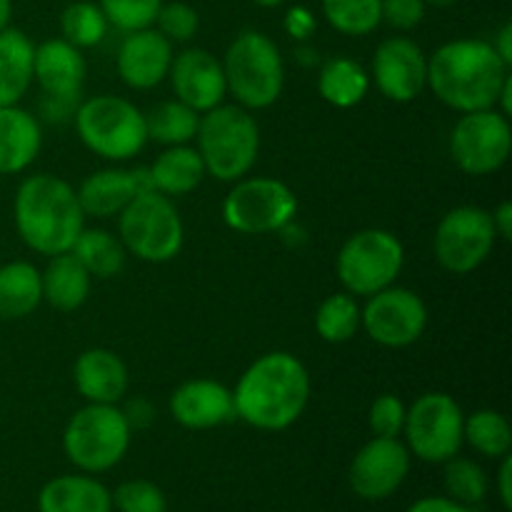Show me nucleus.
<instances>
[{
    "label": "nucleus",
    "mask_w": 512,
    "mask_h": 512,
    "mask_svg": "<svg viewBox=\"0 0 512 512\" xmlns=\"http://www.w3.org/2000/svg\"><path fill=\"white\" fill-rule=\"evenodd\" d=\"M298 213V198L278 178H240L223 200V220L240 235H265L288 228Z\"/></svg>",
    "instance_id": "10"
},
{
    "label": "nucleus",
    "mask_w": 512,
    "mask_h": 512,
    "mask_svg": "<svg viewBox=\"0 0 512 512\" xmlns=\"http://www.w3.org/2000/svg\"><path fill=\"white\" fill-rule=\"evenodd\" d=\"M315 330L325 343L340 345L353 340L360 330V305L355 295H328L315 313Z\"/></svg>",
    "instance_id": "33"
},
{
    "label": "nucleus",
    "mask_w": 512,
    "mask_h": 512,
    "mask_svg": "<svg viewBox=\"0 0 512 512\" xmlns=\"http://www.w3.org/2000/svg\"><path fill=\"white\" fill-rule=\"evenodd\" d=\"M73 383L88 403L118 405L128 395L130 373L118 353L108 348H90L75 360Z\"/></svg>",
    "instance_id": "22"
},
{
    "label": "nucleus",
    "mask_w": 512,
    "mask_h": 512,
    "mask_svg": "<svg viewBox=\"0 0 512 512\" xmlns=\"http://www.w3.org/2000/svg\"><path fill=\"white\" fill-rule=\"evenodd\" d=\"M443 465V485L450 500H455V503L460 505H468V508L483 503L485 495H488L490 483L488 475H485V470L480 468L478 463L455 455V458H450L448 463Z\"/></svg>",
    "instance_id": "36"
},
{
    "label": "nucleus",
    "mask_w": 512,
    "mask_h": 512,
    "mask_svg": "<svg viewBox=\"0 0 512 512\" xmlns=\"http://www.w3.org/2000/svg\"><path fill=\"white\" fill-rule=\"evenodd\" d=\"M10 15H13V0H0V30L10 25Z\"/></svg>",
    "instance_id": "48"
},
{
    "label": "nucleus",
    "mask_w": 512,
    "mask_h": 512,
    "mask_svg": "<svg viewBox=\"0 0 512 512\" xmlns=\"http://www.w3.org/2000/svg\"><path fill=\"white\" fill-rule=\"evenodd\" d=\"M35 45L23 30H0V108L18 105L33 85Z\"/></svg>",
    "instance_id": "25"
},
{
    "label": "nucleus",
    "mask_w": 512,
    "mask_h": 512,
    "mask_svg": "<svg viewBox=\"0 0 512 512\" xmlns=\"http://www.w3.org/2000/svg\"><path fill=\"white\" fill-rule=\"evenodd\" d=\"M150 188L153 185H150L148 168H105L98 173H90L75 193H78V203L85 218L108 220L118 218L135 195Z\"/></svg>",
    "instance_id": "21"
},
{
    "label": "nucleus",
    "mask_w": 512,
    "mask_h": 512,
    "mask_svg": "<svg viewBox=\"0 0 512 512\" xmlns=\"http://www.w3.org/2000/svg\"><path fill=\"white\" fill-rule=\"evenodd\" d=\"M490 218H493V228H495V235H498L500 240H512V203L510 200H503V203L498 205V208L490 213Z\"/></svg>",
    "instance_id": "45"
},
{
    "label": "nucleus",
    "mask_w": 512,
    "mask_h": 512,
    "mask_svg": "<svg viewBox=\"0 0 512 512\" xmlns=\"http://www.w3.org/2000/svg\"><path fill=\"white\" fill-rule=\"evenodd\" d=\"M43 148V130L35 115L18 105L0 108V175H18L33 165Z\"/></svg>",
    "instance_id": "23"
},
{
    "label": "nucleus",
    "mask_w": 512,
    "mask_h": 512,
    "mask_svg": "<svg viewBox=\"0 0 512 512\" xmlns=\"http://www.w3.org/2000/svg\"><path fill=\"white\" fill-rule=\"evenodd\" d=\"M195 150L205 173L220 183H235L253 170L260 153V128L243 105H225L200 115Z\"/></svg>",
    "instance_id": "4"
},
{
    "label": "nucleus",
    "mask_w": 512,
    "mask_h": 512,
    "mask_svg": "<svg viewBox=\"0 0 512 512\" xmlns=\"http://www.w3.org/2000/svg\"><path fill=\"white\" fill-rule=\"evenodd\" d=\"M410 463L413 455L400 438L368 440L350 463V490L363 500L390 498L408 478Z\"/></svg>",
    "instance_id": "15"
},
{
    "label": "nucleus",
    "mask_w": 512,
    "mask_h": 512,
    "mask_svg": "<svg viewBox=\"0 0 512 512\" xmlns=\"http://www.w3.org/2000/svg\"><path fill=\"white\" fill-rule=\"evenodd\" d=\"M108 18L100 10L98 3H90V0H75V3L65 5V10L60 13V33L63 40H68L75 48H95L105 40L108 35Z\"/></svg>",
    "instance_id": "34"
},
{
    "label": "nucleus",
    "mask_w": 512,
    "mask_h": 512,
    "mask_svg": "<svg viewBox=\"0 0 512 512\" xmlns=\"http://www.w3.org/2000/svg\"><path fill=\"white\" fill-rule=\"evenodd\" d=\"M43 303L40 270L25 260L0 265V320H23Z\"/></svg>",
    "instance_id": "28"
},
{
    "label": "nucleus",
    "mask_w": 512,
    "mask_h": 512,
    "mask_svg": "<svg viewBox=\"0 0 512 512\" xmlns=\"http://www.w3.org/2000/svg\"><path fill=\"white\" fill-rule=\"evenodd\" d=\"M175 423L188 430H213L235 420L233 390L210 378H195L178 385L170 395Z\"/></svg>",
    "instance_id": "20"
},
{
    "label": "nucleus",
    "mask_w": 512,
    "mask_h": 512,
    "mask_svg": "<svg viewBox=\"0 0 512 512\" xmlns=\"http://www.w3.org/2000/svg\"><path fill=\"white\" fill-rule=\"evenodd\" d=\"M510 150V118L495 108L463 113L450 133V158L463 173L475 178L498 173L508 163Z\"/></svg>",
    "instance_id": "13"
},
{
    "label": "nucleus",
    "mask_w": 512,
    "mask_h": 512,
    "mask_svg": "<svg viewBox=\"0 0 512 512\" xmlns=\"http://www.w3.org/2000/svg\"><path fill=\"white\" fill-rule=\"evenodd\" d=\"M75 133L90 153L105 160H130L148 145L145 113L120 95H93L80 100L73 115Z\"/></svg>",
    "instance_id": "6"
},
{
    "label": "nucleus",
    "mask_w": 512,
    "mask_h": 512,
    "mask_svg": "<svg viewBox=\"0 0 512 512\" xmlns=\"http://www.w3.org/2000/svg\"><path fill=\"white\" fill-rule=\"evenodd\" d=\"M360 328L383 348H408L423 338L428 308L418 293L390 285L370 295L365 308H360Z\"/></svg>",
    "instance_id": "14"
},
{
    "label": "nucleus",
    "mask_w": 512,
    "mask_h": 512,
    "mask_svg": "<svg viewBox=\"0 0 512 512\" xmlns=\"http://www.w3.org/2000/svg\"><path fill=\"white\" fill-rule=\"evenodd\" d=\"M150 185L168 198L188 195L203 183L205 165L193 145H168L148 168Z\"/></svg>",
    "instance_id": "27"
},
{
    "label": "nucleus",
    "mask_w": 512,
    "mask_h": 512,
    "mask_svg": "<svg viewBox=\"0 0 512 512\" xmlns=\"http://www.w3.org/2000/svg\"><path fill=\"white\" fill-rule=\"evenodd\" d=\"M405 265V248L390 230L368 228L350 235L335 260L340 285L350 295H370L390 288Z\"/></svg>",
    "instance_id": "9"
},
{
    "label": "nucleus",
    "mask_w": 512,
    "mask_h": 512,
    "mask_svg": "<svg viewBox=\"0 0 512 512\" xmlns=\"http://www.w3.org/2000/svg\"><path fill=\"white\" fill-rule=\"evenodd\" d=\"M405 410L408 408L398 395H378L368 413V425L375 438H400L405 428Z\"/></svg>",
    "instance_id": "40"
},
{
    "label": "nucleus",
    "mask_w": 512,
    "mask_h": 512,
    "mask_svg": "<svg viewBox=\"0 0 512 512\" xmlns=\"http://www.w3.org/2000/svg\"><path fill=\"white\" fill-rule=\"evenodd\" d=\"M118 235L130 255L143 263H170L185 243V228L173 198L158 190L135 195L118 215Z\"/></svg>",
    "instance_id": "8"
},
{
    "label": "nucleus",
    "mask_w": 512,
    "mask_h": 512,
    "mask_svg": "<svg viewBox=\"0 0 512 512\" xmlns=\"http://www.w3.org/2000/svg\"><path fill=\"white\" fill-rule=\"evenodd\" d=\"M168 78L175 100L200 115L218 108L228 95L223 63L205 48H185L183 53L173 55Z\"/></svg>",
    "instance_id": "17"
},
{
    "label": "nucleus",
    "mask_w": 512,
    "mask_h": 512,
    "mask_svg": "<svg viewBox=\"0 0 512 512\" xmlns=\"http://www.w3.org/2000/svg\"><path fill=\"white\" fill-rule=\"evenodd\" d=\"M173 55V43L150 25V28L125 33L115 55V68L128 88L153 90L168 78Z\"/></svg>",
    "instance_id": "18"
},
{
    "label": "nucleus",
    "mask_w": 512,
    "mask_h": 512,
    "mask_svg": "<svg viewBox=\"0 0 512 512\" xmlns=\"http://www.w3.org/2000/svg\"><path fill=\"white\" fill-rule=\"evenodd\" d=\"M495 488H498V498L505 510H512V455L500 458L498 475H495Z\"/></svg>",
    "instance_id": "44"
},
{
    "label": "nucleus",
    "mask_w": 512,
    "mask_h": 512,
    "mask_svg": "<svg viewBox=\"0 0 512 512\" xmlns=\"http://www.w3.org/2000/svg\"><path fill=\"white\" fill-rule=\"evenodd\" d=\"M370 90V73L353 58H330L318 75V93L335 108H355Z\"/></svg>",
    "instance_id": "29"
},
{
    "label": "nucleus",
    "mask_w": 512,
    "mask_h": 512,
    "mask_svg": "<svg viewBox=\"0 0 512 512\" xmlns=\"http://www.w3.org/2000/svg\"><path fill=\"white\" fill-rule=\"evenodd\" d=\"M253 3L258 5V8H278V5L288 3V0H253Z\"/></svg>",
    "instance_id": "49"
},
{
    "label": "nucleus",
    "mask_w": 512,
    "mask_h": 512,
    "mask_svg": "<svg viewBox=\"0 0 512 512\" xmlns=\"http://www.w3.org/2000/svg\"><path fill=\"white\" fill-rule=\"evenodd\" d=\"M125 413V418H128V423H130V428H148L150 423H153V418H155V413H153V408H150L148 403H145V400H133V403L128 405V408L123 410Z\"/></svg>",
    "instance_id": "46"
},
{
    "label": "nucleus",
    "mask_w": 512,
    "mask_h": 512,
    "mask_svg": "<svg viewBox=\"0 0 512 512\" xmlns=\"http://www.w3.org/2000/svg\"><path fill=\"white\" fill-rule=\"evenodd\" d=\"M405 512H473V508L455 503L448 495H428V498L415 500Z\"/></svg>",
    "instance_id": "43"
},
{
    "label": "nucleus",
    "mask_w": 512,
    "mask_h": 512,
    "mask_svg": "<svg viewBox=\"0 0 512 512\" xmlns=\"http://www.w3.org/2000/svg\"><path fill=\"white\" fill-rule=\"evenodd\" d=\"M235 418L265 433L298 423L310 403V373L293 353L260 355L245 368L233 390Z\"/></svg>",
    "instance_id": "1"
},
{
    "label": "nucleus",
    "mask_w": 512,
    "mask_h": 512,
    "mask_svg": "<svg viewBox=\"0 0 512 512\" xmlns=\"http://www.w3.org/2000/svg\"><path fill=\"white\" fill-rule=\"evenodd\" d=\"M40 283H43V303L60 313H73L88 300L93 278L73 253H60L50 258L48 268L40 273Z\"/></svg>",
    "instance_id": "26"
},
{
    "label": "nucleus",
    "mask_w": 512,
    "mask_h": 512,
    "mask_svg": "<svg viewBox=\"0 0 512 512\" xmlns=\"http://www.w3.org/2000/svg\"><path fill=\"white\" fill-rule=\"evenodd\" d=\"M200 113L180 100H163L145 113L148 140L160 145H188L198 133Z\"/></svg>",
    "instance_id": "31"
},
{
    "label": "nucleus",
    "mask_w": 512,
    "mask_h": 512,
    "mask_svg": "<svg viewBox=\"0 0 512 512\" xmlns=\"http://www.w3.org/2000/svg\"><path fill=\"white\" fill-rule=\"evenodd\" d=\"M493 48L505 60V65H512V23H505L498 30V35L493 40Z\"/></svg>",
    "instance_id": "47"
},
{
    "label": "nucleus",
    "mask_w": 512,
    "mask_h": 512,
    "mask_svg": "<svg viewBox=\"0 0 512 512\" xmlns=\"http://www.w3.org/2000/svg\"><path fill=\"white\" fill-rule=\"evenodd\" d=\"M70 253L88 270L90 278L100 280L123 273L125 260H128V250L120 243V238H115L113 233L103 228H83Z\"/></svg>",
    "instance_id": "30"
},
{
    "label": "nucleus",
    "mask_w": 512,
    "mask_h": 512,
    "mask_svg": "<svg viewBox=\"0 0 512 512\" xmlns=\"http://www.w3.org/2000/svg\"><path fill=\"white\" fill-rule=\"evenodd\" d=\"M370 83L393 103H413L428 88V55L413 38L390 35L375 48Z\"/></svg>",
    "instance_id": "16"
},
{
    "label": "nucleus",
    "mask_w": 512,
    "mask_h": 512,
    "mask_svg": "<svg viewBox=\"0 0 512 512\" xmlns=\"http://www.w3.org/2000/svg\"><path fill=\"white\" fill-rule=\"evenodd\" d=\"M133 428L118 405L88 403L63 430V453L80 473L113 470L128 455Z\"/></svg>",
    "instance_id": "7"
},
{
    "label": "nucleus",
    "mask_w": 512,
    "mask_h": 512,
    "mask_svg": "<svg viewBox=\"0 0 512 512\" xmlns=\"http://www.w3.org/2000/svg\"><path fill=\"white\" fill-rule=\"evenodd\" d=\"M153 25L170 43H188L198 33L200 15L193 5L183 3V0H173V3L160 5Z\"/></svg>",
    "instance_id": "39"
},
{
    "label": "nucleus",
    "mask_w": 512,
    "mask_h": 512,
    "mask_svg": "<svg viewBox=\"0 0 512 512\" xmlns=\"http://www.w3.org/2000/svg\"><path fill=\"white\" fill-rule=\"evenodd\" d=\"M225 85L245 110H265L283 95L285 63L280 48L260 30H243L225 50Z\"/></svg>",
    "instance_id": "5"
},
{
    "label": "nucleus",
    "mask_w": 512,
    "mask_h": 512,
    "mask_svg": "<svg viewBox=\"0 0 512 512\" xmlns=\"http://www.w3.org/2000/svg\"><path fill=\"white\" fill-rule=\"evenodd\" d=\"M463 443H468L475 453L483 458L500 460L510 455L512 448V428L503 413L498 410H475L465 418L463 425Z\"/></svg>",
    "instance_id": "32"
},
{
    "label": "nucleus",
    "mask_w": 512,
    "mask_h": 512,
    "mask_svg": "<svg viewBox=\"0 0 512 512\" xmlns=\"http://www.w3.org/2000/svg\"><path fill=\"white\" fill-rule=\"evenodd\" d=\"M508 75L510 65L480 38L450 40L428 58V88L458 113L495 108Z\"/></svg>",
    "instance_id": "2"
},
{
    "label": "nucleus",
    "mask_w": 512,
    "mask_h": 512,
    "mask_svg": "<svg viewBox=\"0 0 512 512\" xmlns=\"http://www.w3.org/2000/svg\"><path fill=\"white\" fill-rule=\"evenodd\" d=\"M455 0H425V5H433V8H448Z\"/></svg>",
    "instance_id": "50"
},
{
    "label": "nucleus",
    "mask_w": 512,
    "mask_h": 512,
    "mask_svg": "<svg viewBox=\"0 0 512 512\" xmlns=\"http://www.w3.org/2000/svg\"><path fill=\"white\" fill-rule=\"evenodd\" d=\"M495 243L498 235L488 210L478 205H458L440 218L433 235V253L443 270L468 275L490 258Z\"/></svg>",
    "instance_id": "12"
},
{
    "label": "nucleus",
    "mask_w": 512,
    "mask_h": 512,
    "mask_svg": "<svg viewBox=\"0 0 512 512\" xmlns=\"http://www.w3.org/2000/svg\"><path fill=\"white\" fill-rule=\"evenodd\" d=\"M465 415L453 395L425 393L405 410V448L423 463L443 465L463 448Z\"/></svg>",
    "instance_id": "11"
},
{
    "label": "nucleus",
    "mask_w": 512,
    "mask_h": 512,
    "mask_svg": "<svg viewBox=\"0 0 512 512\" xmlns=\"http://www.w3.org/2000/svg\"><path fill=\"white\" fill-rule=\"evenodd\" d=\"M13 223L20 240L40 255L70 253L85 228L78 193L68 180L50 173L28 175L15 190Z\"/></svg>",
    "instance_id": "3"
},
{
    "label": "nucleus",
    "mask_w": 512,
    "mask_h": 512,
    "mask_svg": "<svg viewBox=\"0 0 512 512\" xmlns=\"http://www.w3.org/2000/svg\"><path fill=\"white\" fill-rule=\"evenodd\" d=\"M285 30H288L293 38L305 40L308 35H313L315 15L310 13L305 5H295V8H290L288 15H285Z\"/></svg>",
    "instance_id": "42"
},
{
    "label": "nucleus",
    "mask_w": 512,
    "mask_h": 512,
    "mask_svg": "<svg viewBox=\"0 0 512 512\" xmlns=\"http://www.w3.org/2000/svg\"><path fill=\"white\" fill-rule=\"evenodd\" d=\"M85 73H88V63H85L83 53L68 40L50 38L35 45L33 80L43 90V98L80 103Z\"/></svg>",
    "instance_id": "19"
},
{
    "label": "nucleus",
    "mask_w": 512,
    "mask_h": 512,
    "mask_svg": "<svg viewBox=\"0 0 512 512\" xmlns=\"http://www.w3.org/2000/svg\"><path fill=\"white\" fill-rule=\"evenodd\" d=\"M38 512H113V493L93 475H58L38 493Z\"/></svg>",
    "instance_id": "24"
},
{
    "label": "nucleus",
    "mask_w": 512,
    "mask_h": 512,
    "mask_svg": "<svg viewBox=\"0 0 512 512\" xmlns=\"http://www.w3.org/2000/svg\"><path fill=\"white\" fill-rule=\"evenodd\" d=\"M325 20L338 33L363 38L380 25V0H320Z\"/></svg>",
    "instance_id": "35"
},
{
    "label": "nucleus",
    "mask_w": 512,
    "mask_h": 512,
    "mask_svg": "<svg viewBox=\"0 0 512 512\" xmlns=\"http://www.w3.org/2000/svg\"><path fill=\"white\" fill-rule=\"evenodd\" d=\"M118 512H168V498L153 480H125L113 493Z\"/></svg>",
    "instance_id": "38"
},
{
    "label": "nucleus",
    "mask_w": 512,
    "mask_h": 512,
    "mask_svg": "<svg viewBox=\"0 0 512 512\" xmlns=\"http://www.w3.org/2000/svg\"><path fill=\"white\" fill-rule=\"evenodd\" d=\"M428 5L425 0H380V23L388 28L408 33L425 20Z\"/></svg>",
    "instance_id": "41"
},
{
    "label": "nucleus",
    "mask_w": 512,
    "mask_h": 512,
    "mask_svg": "<svg viewBox=\"0 0 512 512\" xmlns=\"http://www.w3.org/2000/svg\"><path fill=\"white\" fill-rule=\"evenodd\" d=\"M108 23L123 33L150 28L163 0H98Z\"/></svg>",
    "instance_id": "37"
}]
</instances>
